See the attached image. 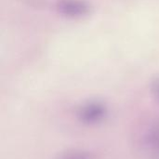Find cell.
Here are the masks:
<instances>
[{
    "mask_svg": "<svg viewBox=\"0 0 159 159\" xmlns=\"http://www.w3.org/2000/svg\"><path fill=\"white\" fill-rule=\"evenodd\" d=\"M106 109L100 104H89L81 108L78 112L80 122L88 125H95L104 120Z\"/></svg>",
    "mask_w": 159,
    "mask_h": 159,
    "instance_id": "6da1fadb",
    "label": "cell"
},
{
    "mask_svg": "<svg viewBox=\"0 0 159 159\" xmlns=\"http://www.w3.org/2000/svg\"><path fill=\"white\" fill-rule=\"evenodd\" d=\"M56 159H97L89 151L84 149H69L61 152Z\"/></svg>",
    "mask_w": 159,
    "mask_h": 159,
    "instance_id": "7a4b0ae2",
    "label": "cell"
}]
</instances>
